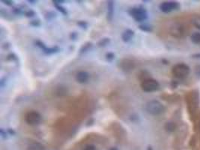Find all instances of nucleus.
Returning a JSON list of instances; mask_svg holds the SVG:
<instances>
[{
  "mask_svg": "<svg viewBox=\"0 0 200 150\" xmlns=\"http://www.w3.org/2000/svg\"><path fill=\"white\" fill-rule=\"evenodd\" d=\"M191 41L194 44H200V32H195L191 35Z\"/></svg>",
  "mask_w": 200,
  "mask_h": 150,
  "instance_id": "12",
  "label": "nucleus"
},
{
  "mask_svg": "<svg viewBox=\"0 0 200 150\" xmlns=\"http://www.w3.org/2000/svg\"><path fill=\"white\" fill-rule=\"evenodd\" d=\"M190 72L189 66L184 63H179L175 65L172 68V74L174 76L180 79L187 78Z\"/></svg>",
  "mask_w": 200,
  "mask_h": 150,
  "instance_id": "2",
  "label": "nucleus"
},
{
  "mask_svg": "<svg viewBox=\"0 0 200 150\" xmlns=\"http://www.w3.org/2000/svg\"><path fill=\"white\" fill-rule=\"evenodd\" d=\"M28 2H32V4H34V3H36V1H30V0H29Z\"/></svg>",
  "mask_w": 200,
  "mask_h": 150,
  "instance_id": "29",
  "label": "nucleus"
},
{
  "mask_svg": "<svg viewBox=\"0 0 200 150\" xmlns=\"http://www.w3.org/2000/svg\"><path fill=\"white\" fill-rule=\"evenodd\" d=\"M8 133L10 134H15V132H14V131H13V130H11V128H9V129H8Z\"/></svg>",
  "mask_w": 200,
  "mask_h": 150,
  "instance_id": "27",
  "label": "nucleus"
},
{
  "mask_svg": "<svg viewBox=\"0 0 200 150\" xmlns=\"http://www.w3.org/2000/svg\"><path fill=\"white\" fill-rule=\"evenodd\" d=\"M32 25H33L35 26H38L40 25V22L38 20H34L33 23H32Z\"/></svg>",
  "mask_w": 200,
  "mask_h": 150,
  "instance_id": "26",
  "label": "nucleus"
},
{
  "mask_svg": "<svg viewBox=\"0 0 200 150\" xmlns=\"http://www.w3.org/2000/svg\"><path fill=\"white\" fill-rule=\"evenodd\" d=\"M139 28H140L142 31H143V32H151L152 29V26L147 24L140 25V26H139Z\"/></svg>",
  "mask_w": 200,
  "mask_h": 150,
  "instance_id": "17",
  "label": "nucleus"
},
{
  "mask_svg": "<svg viewBox=\"0 0 200 150\" xmlns=\"http://www.w3.org/2000/svg\"><path fill=\"white\" fill-rule=\"evenodd\" d=\"M90 75L88 72L84 71H79L76 74V81L80 84H85L89 80Z\"/></svg>",
  "mask_w": 200,
  "mask_h": 150,
  "instance_id": "8",
  "label": "nucleus"
},
{
  "mask_svg": "<svg viewBox=\"0 0 200 150\" xmlns=\"http://www.w3.org/2000/svg\"><path fill=\"white\" fill-rule=\"evenodd\" d=\"M192 23L196 28L200 29V17L199 16H196L192 19Z\"/></svg>",
  "mask_w": 200,
  "mask_h": 150,
  "instance_id": "15",
  "label": "nucleus"
},
{
  "mask_svg": "<svg viewBox=\"0 0 200 150\" xmlns=\"http://www.w3.org/2000/svg\"><path fill=\"white\" fill-rule=\"evenodd\" d=\"M107 20L112 21L114 15V2L108 1L107 2Z\"/></svg>",
  "mask_w": 200,
  "mask_h": 150,
  "instance_id": "10",
  "label": "nucleus"
},
{
  "mask_svg": "<svg viewBox=\"0 0 200 150\" xmlns=\"http://www.w3.org/2000/svg\"><path fill=\"white\" fill-rule=\"evenodd\" d=\"M83 150H96V148L94 145H91V144H89V145L86 146L84 147Z\"/></svg>",
  "mask_w": 200,
  "mask_h": 150,
  "instance_id": "21",
  "label": "nucleus"
},
{
  "mask_svg": "<svg viewBox=\"0 0 200 150\" xmlns=\"http://www.w3.org/2000/svg\"><path fill=\"white\" fill-rule=\"evenodd\" d=\"M53 5H54V6L56 7V9H57L59 11H60V12L62 13V14H64V15H67V14H68V11H67V10L65 9L64 7H62V5H60V4H58V3H56V2H53Z\"/></svg>",
  "mask_w": 200,
  "mask_h": 150,
  "instance_id": "13",
  "label": "nucleus"
},
{
  "mask_svg": "<svg viewBox=\"0 0 200 150\" xmlns=\"http://www.w3.org/2000/svg\"><path fill=\"white\" fill-rule=\"evenodd\" d=\"M28 150H45V148L39 143H32L28 146Z\"/></svg>",
  "mask_w": 200,
  "mask_h": 150,
  "instance_id": "11",
  "label": "nucleus"
},
{
  "mask_svg": "<svg viewBox=\"0 0 200 150\" xmlns=\"http://www.w3.org/2000/svg\"><path fill=\"white\" fill-rule=\"evenodd\" d=\"M70 38L71 40H75L77 38V34L76 32H71L70 35Z\"/></svg>",
  "mask_w": 200,
  "mask_h": 150,
  "instance_id": "23",
  "label": "nucleus"
},
{
  "mask_svg": "<svg viewBox=\"0 0 200 150\" xmlns=\"http://www.w3.org/2000/svg\"><path fill=\"white\" fill-rule=\"evenodd\" d=\"M91 47H92V44L90 42H88V43H86V44H83L80 49V53H86V52L88 51V50H89Z\"/></svg>",
  "mask_w": 200,
  "mask_h": 150,
  "instance_id": "14",
  "label": "nucleus"
},
{
  "mask_svg": "<svg viewBox=\"0 0 200 150\" xmlns=\"http://www.w3.org/2000/svg\"><path fill=\"white\" fill-rule=\"evenodd\" d=\"M133 36H134V32L131 29H127L121 35V39L124 42L127 43L129 42L133 38Z\"/></svg>",
  "mask_w": 200,
  "mask_h": 150,
  "instance_id": "9",
  "label": "nucleus"
},
{
  "mask_svg": "<svg viewBox=\"0 0 200 150\" xmlns=\"http://www.w3.org/2000/svg\"><path fill=\"white\" fill-rule=\"evenodd\" d=\"M0 134H1V136L2 137H6V131H4V130L2 128L0 130Z\"/></svg>",
  "mask_w": 200,
  "mask_h": 150,
  "instance_id": "25",
  "label": "nucleus"
},
{
  "mask_svg": "<svg viewBox=\"0 0 200 150\" xmlns=\"http://www.w3.org/2000/svg\"><path fill=\"white\" fill-rule=\"evenodd\" d=\"M2 2H3L4 4H5L7 5H11L13 4L12 1H8V0H6V1L5 0H2Z\"/></svg>",
  "mask_w": 200,
  "mask_h": 150,
  "instance_id": "24",
  "label": "nucleus"
},
{
  "mask_svg": "<svg viewBox=\"0 0 200 150\" xmlns=\"http://www.w3.org/2000/svg\"><path fill=\"white\" fill-rule=\"evenodd\" d=\"M128 12L129 14L137 22L145 21L148 18L147 11L143 8H140V7L132 8L129 10Z\"/></svg>",
  "mask_w": 200,
  "mask_h": 150,
  "instance_id": "3",
  "label": "nucleus"
},
{
  "mask_svg": "<svg viewBox=\"0 0 200 150\" xmlns=\"http://www.w3.org/2000/svg\"><path fill=\"white\" fill-rule=\"evenodd\" d=\"M179 7V4L176 2H165L160 5V9L164 13H170L175 10H178Z\"/></svg>",
  "mask_w": 200,
  "mask_h": 150,
  "instance_id": "6",
  "label": "nucleus"
},
{
  "mask_svg": "<svg viewBox=\"0 0 200 150\" xmlns=\"http://www.w3.org/2000/svg\"><path fill=\"white\" fill-rule=\"evenodd\" d=\"M164 106L160 101L156 100H152L148 102L146 105V110L148 113L152 116H158L164 113Z\"/></svg>",
  "mask_w": 200,
  "mask_h": 150,
  "instance_id": "1",
  "label": "nucleus"
},
{
  "mask_svg": "<svg viewBox=\"0 0 200 150\" xmlns=\"http://www.w3.org/2000/svg\"><path fill=\"white\" fill-rule=\"evenodd\" d=\"M25 120L26 122L31 125H38L41 121V116L37 111H29L25 116Z\"/></svg>",
  "mask_w": 200,
  "mask_h": 150,
  "instance_id": "5",
  "label": "nucleus"
},
{
  "mask_svg": "<svg viewBox=\"0 0 200 150\" xmlns=\"http://www.w3.org/2000/svg\"><path fill=\"white\" fill-rule=\"evenodd\" d=\"M109 150H118V148H116V147H112V148L109 149Z\"/></svg>",
  "mask_w": 200,
  "mask_h": 150,
  "instance_id": "28",
  "label": "nucleus"
},
{
  "mask_svg": "<svg viewBox=\"0 0 200 150\" xmlns=\"http://www.w3.org/2000/svg\"><path fill=\"white\" fill-rule=\"evenodd\" d=\"M166 129L169 131H173L175 129V125L173 122H167L166 125Z\"/></svg>",
  "mask_w": 200,
  "mask_h": 150,
  "instance_id": "18",
  "label": "nucleus"
},
{
  "mask_svg": "<svg viewBox=\"0 0 200 150\" xmlns=\"http://www.w3.org/2000/svg\"><path fill=\"white\" fill-rule=\"evenodd\" d=\"M25 15L28 17H32L35 15V13L33 11H32V10H29V11L25 12Z\"/></svg>",
  "mask_w": 200,
  "mask_h": 150,
  "instance_id": "20",
  "label": "nucleus"
},
{
  "mask_svg": "<svg viewBox=\"0 0 200 150\" xmlns=\"http://www.w3.org/2000/svg\"><path fill=\"white\" fill-rule=\"evenodd\" d=\"M109 41H110V39H109V38H103V39H101L98 42V46L99 47H105V46H106L108 44H109Z\"/></svg>",
  "mask_w": 200,
  "mask_h": 150,
  "instance_id": "16",
  "label": "nucleus"
},
{
  "mask_svg": "<svg viewBox=\"0 0 200 150\" xmlns=\"http://www.w3.org/2000/svg\"><path fill=\"white\" fill-rule=\"evenodd\" d=\"M106 59H107L108 61L113 60V59H115V54H114L113 53H111V52H109V53H106Z\"/></svg>",
  "mask_w": 200,
  "mask_h": 150,
  "instance_id": "19",
  "label": "nucleus"
},
{
  "mask_svg": "<svg viewBox=\"0 0 200 150\" xmlns=\"http://www.w3.org/2000/svg\"><path fill=\"white\" fill-rule=\"evenodd\" d=\"M148 150H152V147H151V146H149V148H148Z\"/></svg>",
  "mask_w": 200,
  "mask_h": 150,
  "instance_id": "30",
  "label": "nucleus"
},
{
  "mask_svg": "<svg viewBox=\"0 0 200 150\" xmlns=\"http://www.w3.org/2000/svg\"><path fill=\"white\" fill-rule=\"evenodd\" d=\"M159 83L154 79H146L142 82L141 88L146 93H153L159 89Z\"/></svg>",
  "mask_w": 200,
  "mask_h": 150,
  "instance_id": "4",
  "label": "nucleus"
},
{
  "mask_svg": "<svg viewBox=\"0 0 200 150\" xmlns=\"http://www.w3.org/2000/svg\"><path fill=\"white\" fill-rule=\"evenodd\" d=\"M77 24L79 25V26H80L81 28H83V29H84V28H85V29H86L87 23H86L85 21H80L79 23H77Z\"/></svg>",
  "mask_w": 200,
  "mask_h": 150,
  "instance_id": "22",
  "label": "nucleus"
},
{
  "mask_svg": "<svg viewBox=\"0 0 200 150\" xmlns=\"http://www.w3.org/2000/svg\"><path fill=\"white\" fill-rule=\"evenodd\" d=\"M35 44L37 47L41 48L43 50L44 53L46 54H53V53H56L59 51V48L58 47H47L45 44L41 41H35Z\"/></svg>",
  "mask_w": 200,
  "mask_h": 150,
  "instance_id": "7",
  "label": "nucleus"
}]
</instances>
